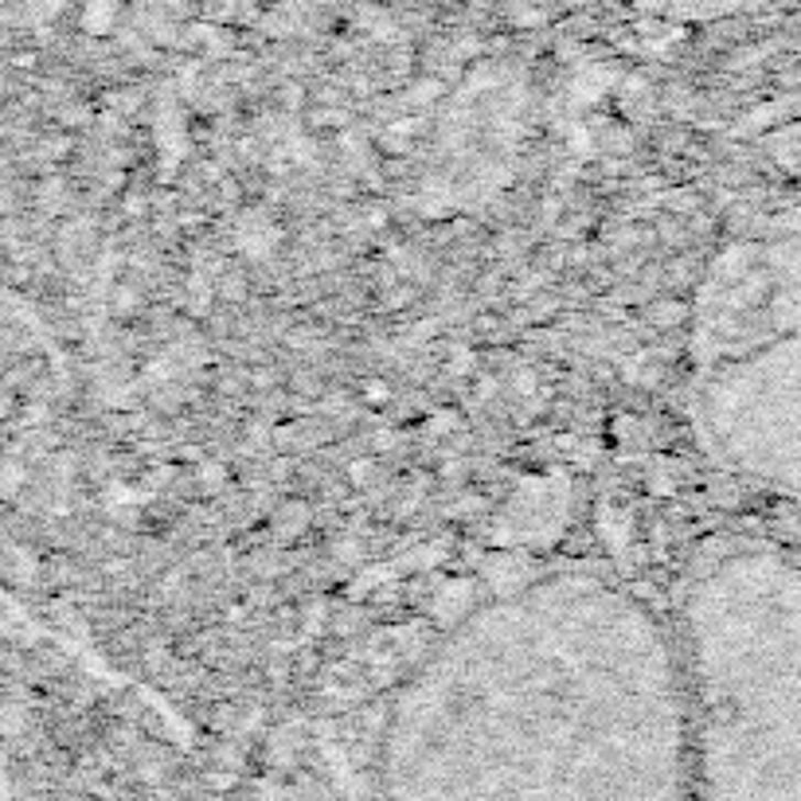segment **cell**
Masks as SVG:
<instances>
[{
  "label": "cell",
  "mask_w": 801,
  "mask_h": 801,
  "mask_svg": "<svg viewBox=\"0 0 801 801\" xmlns=\"http://www.w3.org/2000/svg\"><path fill=\"white\" fill-rule=\"evenodd\" d=\"M672 626L724 767L801 793V552L747 543L707 560Z\"/></svg>",
  "instance_id": "cell-1"
},
{
  "label": "cell",
  "mask_w": 801,
  "mask_h": 801,
  "mask_svg": "<svg viewBox=\"0 0 801 801\" xmlns=\"http://www.w3.org/2000/svg\"><path fill=\"white\" fill-rule=\"evenodd\" d=\"M700 434L727 469L801 485V325L758 336L707 371Z\"/></svg>",
  "instance_id": "cell-2"
}]
</instances>
